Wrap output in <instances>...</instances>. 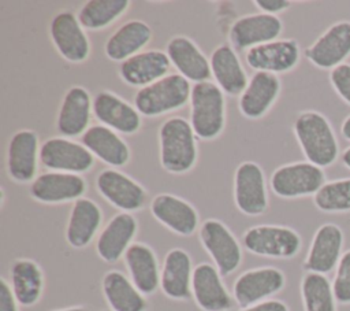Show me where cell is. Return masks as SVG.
<instances>
[{
	"instance_id": "e0dca14e",
	"label": "cell",
	"mask_w": 350,
	"mask_h": 311,
	"mask_svg": "<svg viewBox=\"0 0 350 311\" xmlns=\"http://www.w3.org/2000/svg\"><path fill=\"white\" fill-rule=\"evenodd\" d=\"M299 45L293 38H282L269 41L245 53L246 63L256 71H265L272 74L288 73L299 62Z\"/></svg>"
},
{
	"instance_id": "60d3db41",
	"label": "cell",
	"mask_w": 350,
	"mask_h": 311,
	"mask_svg": "<svg viewBox=\"0 0 350 311\" xmlns=\"http://www.w3.org/2000/svg\"><path fill=\"white\" fill-rule=\"evenodd\" d=\"M239 311H290L288 306L278 299H268L253 306L239 308Z\"/></svg>"
},
{
	"instance_id": "6da1fadb",
	"label": "cell",
	"mask_w": 350,
	"mask_h": 311,
	"mask_svg": "<svg viewBox=\"0 0 350 311\" xmlns=\"http://www.w3.org/2000/svg\"><path fill=\"white\" fill-rule=\"evenodd\" d=\"M160 163L172 174L189 173L197 163V136L189 121L180 116L165 119L159 129Z\"/></svg>"
},
{
	"instance_id": "4fadbf2b",
	"label": "cell",
	"mask_w": 350,
	"mask_h": 311,
	"mask_svg": "<svg viewBox=\"0 0 350 311\" xmlns=\"http://www.w3.org/2000/svg\"><path fill=\"white\" fill-rule=\"evenodd\" d=\"M49 34L57 52L66 60L82 63L89 58L90 41L74 12H57L51 21Z\"/></svg>"
},
{
	"instance_id": "603a6c76",
	"label": "cell",
	"mask_w": 350,
	"mask_h": 311,
	"mask_svg": "<svg viewBox=\"0 0 350 311\" xmlns=\"http://www.w3.org/2000/svg\"><path fill=\"white\" fill-rule=\"evenodd\" d=\"M93 100L83 86H71L59 107L56 129L64 137L82 136L90 126Z\"/></svg>"
},
{
	"instance_id": "484cf974",
	"label": "cell",
	"mask_w": 350,
	"mask_h": 311,
	"mask_svg": "<svg viewBox=\"0 0 350 311\" xmlns=\"http://www.w3.org/2000/svg\"><path fill=\"white\" fill-rule=\"evenodd\" d=\"M165 53L171 64L178 70V74L189 82L209 81L212 75L209 60L191 38L186 36L172 37L167 42Z\"/></svg>"
},
{
	"instance_id": "d6a6232c",
	"label": "cell",
	"mask_w": 350,
	"mask_h": 311,
	"mask_svg": "<svg viewBox=\"0 0 350 311\" xmlns=\"http://www.w3.org/2000/svg\"><path fill=\"white\" fill-rule=\"evenodd\" d=\"M152 38V29L139 19H131L120 25L107 40L104 51L113 62H124L142 52Z\"/></svg>"
},
{
	"instance_id": "d6986e66",
	"label": "cell",
	"mask_w": 350,
	"mask_h": 311,
	"mask_svg": "<svg viewBox=\"0 0 350 311\" xmlns=\"http://www.w3.org/2000/svg\"><path fill=\"white\" fill-rule=\"evenodd\" d=\"M350 55V22L340 21L329 26L312 45L305 58L319 69L332 70Z\"/></svg>"
},
{
	"instance_id": "ffe728a7",
	"label": "cell",
	"mask_w": 350,
	"mask_h": 311,
	"mask_svg": "<svg viewBox=\"0 0 350 311\" xmlns=\"http://www.w3.org/2000/svg\"><path fill=\"white\" fill-rule=\"evenodd\" d=\"M138 232V222L130 212H119L113 215L100 230L96 241V252L100 259L107 263L120 260Z\"/></svg>"
},
{
	"instance_id": "7a4b0ae2",
	"label": "cell",
	"mask_w": 350,
	"mask_h": 311,
	"mask_svg": "<svg viewBox=\"0 0 350 311\" xmlns=\"http://www.w3.org/2000/svg\"><path fill=\"white\" fill-rule=\"evenodd\" d=\"M293 129L308 162L323 169L336 160L338 141L331 123L323 114L304 111L295 118Z\"/></svg>"
},
{
	"instance_id": "3957f363",
	"label": "cell",
	"mask_w": 350,
	"mask_h": 311,
	"mask_svg": "<svg viewBox=\"0 0 350 311\" xmlns=\"http://www.w3.org/2000/svg\"><path fill=\"white\" fill-rule=\"evenodd\" d=\"M190 125L201 140H213L226 126V99L223 90L211 81L194 84L190 93Z\"/></svg>"
},
{
	"instance_id": "e575fe53",
	"label": "cell",
	"mask_w": 350,
	"mask_h": 311,
	"mask_svg": "<svg viewBox=\"0 0 350 311\" xmlns=\"http://www.w3.org/2000/svg\"><path fill=\"white\" fill-rule=\"evenodd\" d=\"M129 5V0H89L81 7L77 16L83 29L101 30L120 18Z\"/></svg>"
},
{
	"instance_id": "5bb4252c",
	"label": "cell",
	"mask_w": 350,
	"mask_h": 311,
	"mask_svg": "<svg viewBox=\"0 0 350 311\" xmlns=\"http://www.w3.org/2000/svg\"><path fill=\"white\" fill-rule=\"evenodd\" d=\"M283 30L279 16L271 14H249L238 18L230 27L228 38L237 51H247L257 45L275 41Z\"/></svg>"
},
{
	"instance_id": "ee69618b",
	"label": "cell",
	"mask_w": 350,
	"mask_h": 311,
	"mask_svg": "<svg viewBox=\"0 0 350 311\" xmlns=\"http://www.w3.org/2000/svg\"><path fill=\"white\" fill-rule=\"evenodd\" d=\"M52 311H90V310L86 307H82V306H72V307L57 308V310H52Z\"/></svg>"
},
{
	"instance_id": "f35d334b",
	"label": "cell",
	"mask_w": 350,
	"mask_h": 311,
	"mask_svg": "<svg viewBox=\"0 0 350 311\" xmlns=\"http://www.w3.org/2000/svg\"><path fill=\"white\" fill-rule=\"evenodd\" d=\"M329 81L342 100L350 105V64L342 63L331 70Z\"/></svg>"
},
{
	"instance_id": "8d00e7d4",
	"label": "cell",
	"mask_w": 350,
	"mask_h": 311,
	"mask_svg": "<svg viewBox=\"0 0 350 311\" xmlns=\"http://www.w3.org/2000/svg\"><path fill=\"white\" fill-rule=\"evenodd\" d=\"M313 201L323 212L350 211V178L325 182L313 196Z\"/></svg>"
},
{
	"instance_id": "52a82bcc",
	"label": "cell",
	"mask_w": 350,
	"mask_h": 311,
	"mask_svg": "<svg viewBox=\"0 0 350 311\" xmlns=\"http://www.w3.org/2000/svg\"><path fill=\"white\" fill-rule=\"evenodd\" d=\"M269 184L272 192L283 199L314 196L325 184V174L321 167L310 162H295L278 167Z\"/></svg>"
},
{
	"instance_id": "30bf717a",
	"label": "cell",
	"mask_w": 350,
	"mask_h": 311,
	"mask_svg": "<svg viewBox=\"0 0 350 311\" xmlns=\"http://www.w3.org/2000/svg\"><path fill=\"white\" fill-rule=\"evenodd\" d=\"M40 162L52 171L82 174L93 167L94 156L83 144L66 137H51L40 147Z\"/></svg>"
},
{
	"instance_id": "5b68a950",
	"label": "cell",
	"mask_w": 350,
	"mask_h": 311,
	"mask_svg": "<svg viewBox=\"0 0 350 311\" xmlns=\"http://www.w3.org/2000/svg\"><path fill=\"white\" fill-rule=\"evenodd\" d=\"M242 245L253 255L272 259H291L302 247L301 236L288 226L256 225L245 230Z\"/></svg>"
},
{
	"instance_id": "4dcf8cb0",
	"label": "cell",
	"mask_w": 350,
	"mask_h": 311,
	"mask_svg": "<svg viewBox=\"0 0 350 311\" xmlns=\"http://www.w3.org/2000/svg\"><path fill=\"white\" fill-rule=\"evenodd\" d=\"M90 153L101 162L112 166L122 167L130 160V148L127 142L115 130L104 125L90 126L81 137Z\"/></svg>"
},
{
	"instance_id": "2e32d148",
	"label": "cell",
	"mask_w": 350,
	"mask_h": 311,
	"mask_svg": "<svg viewBox=\"0 0 350 311\" xmlns=\"http://www.w3.org/2000/svg\"><path fill=\"white\" fill-rule=\"evenodd\" d=\"M153 218L178 236L189 237L200 229L197 210L185 199L172 193H159L150 201Z\"/></svg>"
},
{
	"instance_id": "b9f144b4",
	"label": "cell",
	"mask_w": 350,
	"mask_h": 311,
	"mask_svg": "<svg viewBox=\"0 0 350 311\" xmlns=\"http://www.w3.org/2000/svg\"><path fill=\"white\" fill-rule=\"evenodd\" d=\"M254 4L264 14L276 15L278 12L287 10L291 5V1H288V0H256Z\"/></svg>"
},
{
	"instance_id": "ba28073f",
	"label": "cell",
	"mask_w": 350,
	"mask_h": 311,
	"mask_svg": "<svg viewBox=\"0 0 350 311\" xmlns=\"http://www.w3.org/2000/svg\"><path fill=\"white\" fill-rule=\"evenodd\" d=\"M286 285L284 273L272 266H262L243 271L232 284V297L241 307H249L279 293Z\"/></svg>"
},
{
	"instance_id": "4316f807",
	"label": "cell",
	"mask_w": 350,
	"mask_h": 311,
	"mask_svg": "<svg viewBox=\"0 0 350 311\" xmlns=\"http://www.w3.org/2000/svg\"><path fill=\"white\" fill-rule=\"evenodd\" d=\"M170 67L171 62L165 52L149 49L122 62L119 66V77L124 84L141 89L168 75Z\"/></svg>"
},
{
	"instance_id": "9a60e30c",
	"label": "cell",
	"mask_w": 350,
	"mask_h": 311,
	"mask_svg": "<svg viewBox=\"0 0 350 311\" xmlns=\"http://www.w3.org/2000/svg\"><path fill=\"white\" fill-rule=\"evenodd\" d=\"M30 196L44 204H62L77 201L86 192V181L81 174L46 171L30 184Z\"/></svg>"
},
{
	"instance_id": "f1b7e54d",
	"label": "cell",
	"mask_w": 350,
	"mask_h": 311,
	"mask_svg": "<svg viewBox=\"0 0 350 311\" xmlns=\"http://www.w3.org/2000/svg\"><path fill=\"white\" fill-rule=\"evenodd\" d=\"M103 223V211L92 199L74 201L66 223V241L74 249L88 247L97 236Z\"/></svg>"
},
{
	"instance_id": "8fae6325",
	"label": "cell",
	"mask_w": 350,
	"mask_h": 311,
	"mask_svg": "<svg viewBox=\"0 0 350 311\" xmlns=\"http://www.w3.org/2000/svg\"><path fill=\"white\" fill-rule=\"evenodd\" d=\"M191 297L201 311H230L235 303L223 282V275L208 262L194 266Z\"/></svg>"
},
{
	"instance_id": "ac0fdd59",
	"label": "cell",
	"mask_w": 350,
	"mask_h": 311,
	"mask_svg": "<svg viewBox=\"0 0 350 311\" xmlns=\"http://www.w3.org/2000/svg\"><path fill=\"white\" fill-rule=\"evenodd\" d=\"M40 147L38 136L33 130L22 129L12 134L7 147V173L12 181L18 184L34 181Z\"/></svg>"
},
{
	"instance_id": "d4e9b609",
	"label": "cell",
	"mask_w": 350,
	"mask_h": 311,
	"mask_svg": "<svg viewBox=\"0 0 350 311\" xmlns=\"http://www.w3.org/2000/svg\"><path fill=\"white\" fill-rule=\"evenodd\" d=\"M193 260L182 248L170 249L161 264L160 289L171 300H187L191 297Z\"/></svg>"
},
{
	"instance_id": "9c48e42d",
	"label": "cell",
	"mask_w": 350,
	"mask_h": 311,
	"mask_svg": "<svg viewBox=\"0 0 350 311\" xmlns=\"http://www.w3.org/2000/svg\"><path fill=\"white\" fill-rule=\"evenodd\" d=\"M234 201L237 208L247 216H258L268 208L265 175L260 164L242 162L234 174Z\"/></svg>"
},
{
	"instance_id": "277c9868",
	"label": "cell",
	"mask_w": 350,
	"mask_h": 311,
	"mask_svg": "<svg viewBox=\"0 0 350 311\" xmlns=\"http://www.w3.org/2000/svg\"><path fill=\"white\" fill-rule=\"evenodd\" d=\"M191 85L180 74H168L164 78L137 90L134 107L144 116H159L182 108L190 101Z\"/></svg>"
},
{
	"instance_id": "ab89813d",
	"label": "cell",
	"mask_w": 350,
	"mask_h": 311,
	"mask_svg": "<svg viewBox=\"0 0 350 311\" xmlns=\"http://www.w3.org/2000/svg\"><path fill=\"white\" fill-rule=\"evenodd\" d=\"M19 307L10 282L5 278H0V311H19Z\"/></svg>"
},
{
	"instance_id": "f546056e",
	"label": "cell",
	"mask_w": 350,
	"mask_h": 311,
	"mask_svg": "<svg viewBox=\"0 0 350 311\" xmlns=\"http://www.w3.org/2000/svg\"><path fill=\"white\" fill-rule=\"evenodd\" d=\"M209 64L212 77L223 93L230 96H241L249 82V78L235 49L228 44L216 47L211 53Z\"/></svg>"
},
{
	"instance_id": "7c38bea8",
	"label": "cell",
	"mask_w": 350,
	"mask_h": 311,
	"mask_svg": "<svg viewBox=\"0 0 350 311\" xmlns=\"http://www.w3.org/2000/svg\"><path fill=\"white\" fill-rule=\"evenodd\" d=\"M98 193L120 212L141 210L148 199L146 190L133 178L116 169H105L96 178Z\"/></svg>"
},
{
	"instance_id": "44dd1931",
	"label": "cell",
	"mask_w": 350,
	"mask_h": 311,
	"mask_svg": "<svg viewBox=\"0 0 350 311\" xmlns=\"http://www.w3.org/2000/svg\"><path fill=\"white\" fill-rule=\"evenodd\" d=\"M343 240V232L338 225H321L312 238L308 255L304 262V269L306 271L324 275L332 271L342 258Z\"/></svg>"
},
{
	"instance_id": "8992f818",
	"label": "cell",
	"mask_w": 350,
	"mask_h": 311,
	"mask_svg": "<svg viewBox=\"0 0 350 311\" xmlns=\"http://www.w3.org/2000/svg\"><path fill=\"white\" fill-rule=\"evenodd\" d=\"M198 238L223 277L232 274L242 263V247L234 233L219 219H206L200 225Z\"/></svg>"
},
{
	"instance_id": "1f68e13d",
	"label": "cell",
	"mask_w": 350,
	"mask_h": 311,
	"mask_svg": "<svg viewBox=\"0 0 350 311\" xmlns=\"http://www.w3.org/2000/svg\"><path fill=\"white\" fill-rule=\"evenodd\" d=\"M10 285L21 307L36 306L45 286L42 269L33 259L18 258L10 267Z\"/></svg>"
},
{
	"instance_id": "7402d4cb",
	"label": "cell",
	"mask_w": 350,
	"mask_h": 311,
	"mask_svg": "<svg viewBox=\"0 0 350 311\" xmlns=\"http://www.w3.org/2000/svg\"><path fill=\"white\" fill-rule=\"evenodd\" d=\"M93 115L116 133L134 134L141 127V114L134 105L109 90L98 92L93 99Z\"/></svg>"
},
{
	"instance_id": "bcb514c9",
	"label": "cell",
	"mask_w": 350,
	"mask_h": 311,
	"mask_svg": "<svg viewBox=\"0 0 350 311\" xmlns=\"http://www.w3.org/2000/svg\"><path fill=\"white\" fill-rule=\"evenodd\" d=\"M104 311H112V310H104Z\"/></svg>"
},
{
	"instance_id": "d590c367",
	"label": "cell",
	"mask_w": 350,
	"mask_h": 311,
	"mask_svg": "<svg viewBox=\"0 0 350 311\" xmlns=\"http://www.w3.org/2000/svg\"><path fill=\"white\" fill-rule=\"evenodd\" d=\"M301 297L305 311H336L332 284L324 274L306 271L301 279Z\"/></svg>"
},
{
	"instance_id": "836d02e7",
	"label": "cell",
	"mask_w": 350,
	"mask_h": 311,
	"mask_svg": "<svg viewBox=\"0 0 350 311\" xmlns=\"http://www.w3.org/2000/svg\"><path fill=\"white\" fill-rule=\"evenodd\" d=\"M104 299L112 311H146L148 301L129 275L119 270H109L101 279Z\"/></svg>"
},
{
	"instance_id": "cb8c5ba5",
	"label": "cell",
	"mask_w": 350,
	"mask_h": 311,
	"mask_svg": "<svg viewBox=\"0 0 350 311\" xmlns=\"http://www.w3.org/2000/svg\"><path fill=\"white\" fill-rule=\"evenodd\" d=\"M280 88V79L276 74L256 71L239 96L241 114L247 119L262 118L278 100Z\"/></svg>"
},
{
	"instance_id": "f6af8a7d",
	"label": "cell",
	"mask_w": 350,
	"mask_h": 311,
	"mask_svg": "<svg viewBox=\"0 0 350 311\" xmlns=\"http://www.w3.org/2000/svg\"><path fill=\"white\" fill-rule=\"evenodd\" d=\"M342 160H343V164L350 170V147L347 149H345V152L342 155Z\"/></svg>"
},
{
	"instance_id": "74e56055",
	"label": "cell",
	"mask_w": 350,
	"mask_h": 311,
	"mask_svg": "<svg viewBox=\"0 0 350 311\" xmlns=\"http://www.w3.org/2000/svg\"><path fill=\"white\" fill-rule=\"evenodd\" d=\"M332 289L338 303L350 304V249L342 255L336 266Z\"/></svg>"
},
{
	"instance_id": "83f0119b",
	"label": "cell",
	"mask_w": 350,
	"mask_h": 311,
	"mask_svg": "<svg viewBox=\"0 0 350 311\" xmlns=\"http://www.w3.org/2000/svg\"><path fill=\"white\" fill-rule=\"evenodd\" d=\"M129 278L145 296L160 288L161 267L154 251L145 242H133L123 256Z\"/></svg>"
},
{
	"instance_id": "7bdbcfd3",
	"label": "cell",
	"mask_w": 350,
	"mask_h": 311,
	"mask_svg": "<svg viewBox=\"0 0 350 311\" xmlns=\"http://www.w3.org/2000/svg\"><path fill=\"white\" fill-rule=\"evenodd\" d=\"M340 132H342V136L350 141V115L343 121L342 123V127H340Z\"/></svg>"
}]
</instances>
